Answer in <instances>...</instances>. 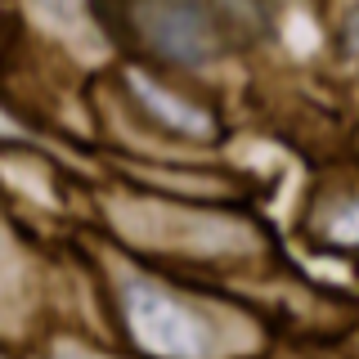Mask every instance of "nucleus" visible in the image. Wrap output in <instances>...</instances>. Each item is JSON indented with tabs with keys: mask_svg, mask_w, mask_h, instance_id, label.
I'll return each instance as SVG.
<instances>
[{
	"mask_svg": "<svg viewBox=\"0 0 359 359\" xmlns=\"http://www.w3.org/2000/svg\"><path fill=\"white\" fill-rule=\"evenodd\" d=\"M126 314H130L135 337H140L153 355L198 359L202 351H207V337H202L194 314L180 310L166 292H157L149 283H130L126 287Z\"/></svg>",
	"mask_w": 359,
	"mask_h": 359,
	"instance_id": "nucleus-1",
	"label": "nucleus"
},
{
	"mask_svg": "<svg viewBox=\"0 0 359 359\" xmlns=\"http://www.w3.org/2000/svg\"><path fill=\"white\" fill-rule=\"evenodd\" d=\"M130 86H135V95L144 99V108H153L157 117L166 121V126L189 130V135H207V130H211V121L202 117V112H194L189 104H180V99H171V95H162L153 81H140V76H130Z\"/></svg>",
	"mask_w": 359,
	"mask_h": 359,
	"instance_id": "nucleus-3",
	"label": "nucleus"
},
{
	"mask_svg": "<svg viewBox=\"0 0 359 359\" xmlns=\"http://www.w3.org/2000/svg\"><path fill=\"white\" fill-rule=\"evenodd\" d=\"M341 50L346 54H359V5L346 14V22H341Z\"/></svg>",
	"mask_w": 359,
	"mask_h": 359,
	"instance_id": "nucleus-5",
	"label": "nucleus"
},
{
	"mask_svg": "<svg viewBox=\"0 0 359 359\" xmlns=\"http://www.w3.org/2000/svg\"><path fill=\"white\" fill-rule=\"evenodd\" d=\"M144 36H149L166 59L202 63L216 54V22H211L202 0H149L140 9Z\"/></svg>",
	"mask_w": 359,
	"mask_h": 359,
	"instance_id": "nucleus-2",
	"label": "nucleus"
},
{
	"mask_svg": "<svg viewBox=\"0 0 359 359\" xmlns=\"http://www.w3.org/2000/svg\"><path fill=\"white\" fill-rule=\"evenodd\" d=\"M32 9H41V14L50 22H59V27L76 22V0H32Z\"/></svg>",
	"mask_w": 359,
	"mask_h": 359,
	"instance_id": "nucleus-4",
	"label": "nucleus"
}]
</instances>
